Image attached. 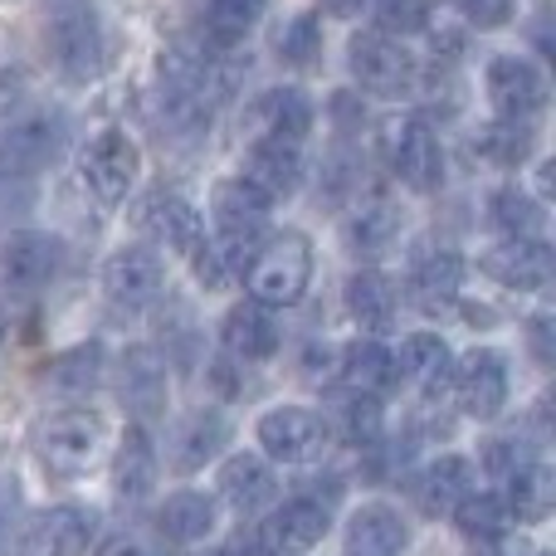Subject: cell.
<instances>
[{
  "mask_svg": "<svg viewBox=\"0 0 556 556\" xmlns=\"http://www.w3.org/2000/svg\"><path fill=\"white\" fill-rule=\"evenodd\" d=\"M152 483H156V450L142 425H132L113 454V489L123 503H142L152 493Z\"/></svg>",
  "mask_w": 556,
  "mask_h": 556,
  "instance_id": "4316f807",
  "label": "cell"
},
{
  "mask_svg": "<svg viewBox=\"0 0 556 556\" xmlns=\"http://www.w3.org/2000/svg\"><path fill=\"white\" fill-rule=\"evenodd\" d=\"M489 220L508 230V240H532V230H542V205L518 186H503L489 201Z\"/></svg>",
  "mask_w": 556,
  "mask_h": 556,
  "instance_id": "d590c367",
  "label": "cell"
},
{
  "mask_svg": "<svg viewBox=\"0 0 556 556\" xmlns=\"http://www.w3.org/2000/svg\"><path fill=\"white\" fill-rule=\"evenodd\" d=\"M162 283H166V269H162V260H156V250H147V244H123V250H113V260L103 264V293L113 298L117 307H127V313L156 303Z\"/></svg>",
  "mask_w": 556,
  "mask_h": 556,
  "instance_id": "7c38bea8",
  "label": "cell"
},
{
  "mask_svg": "<svg viewBox=\"0 0 556 556\" xmlns=\"http://www.w3.org/2000/svg\"><path fill=\"white\" fill-rule=\"evenodd\" d=\"M103 444H108V425L93 410H59L35 434V454L45 464V473H54V479H84L98 464Z\"/></svg>",
  "mask_w": 556,
  "mask_h": 556,
  "instance_id": "3957f363",
  "label": "cell"
},
{
  "mask_svg": "<svg viewBox=\"0 0 556 556\" xmlns=\"http://www.w3.org/2000/svg\"><path fill=\"white\" fill-rule=\"evenodd\" d=\"M260 444L278 464H313L327 450V420L307 405H274L260 415Z\"/></svg>",
  "mask_w": 556,
  "mask_h": 556,
  "instance_id": "ba28073f",
  "label": "cell"
},
{
  "mask_svg": "<svg viewBox=\"0 0 556 556\" xmlns=\"http://www.w3.org/2000/svg\"><path fill=\"white\" fill-rule=\"evenodd\" d=\"M454 391L459 405L473 420H498L503 405H508V356L493 352V346H473L459 366H454Z\"/></svg>",
  "mask_w": 556,
  "mask_h": 556,
  "instance_id": "30bf717a",
  "label": "cell"
},
{
  "mask_svg": "<svg viewBox=\"0 0 556 556\" xmlns=\"http://www.w3.org/2000/svg\"><path fill=\"white\" fill-rule=\"evenodd\" d=\"M342 425H346V434H352L356 444H371L376 434H381V405L371 401V395H346L342 401Z\"/></svg>",
  "mask_w": 556,
  "mask_h": 556,
  "instance_id": "60d3db41",
  "label": "cell"
},
{
  "mask_svg": "<svg viewBox=\"0 0 556 556\" xmlns=\"http://www.w3.org/2000/svg\"><path fill=\"white\" fill-rule=\"evenodd\" d=\"M454 522H459L464 538H473V542H493V538H503L508 508H503L498 493H464V498L454 503Z\"/></svg>",
  "mask_w": 556,
  "mask_h": 556,
  "instance_id": "e575fe53",
  "label": "cell"
},
{
  "mask_svg": "<svg viewBox=\"0 0 556 556\" xmlns=\"http://www.w3.org/2000/svg\"><path fill=\"white\" fill-rule=\"evenodd\" d=\"M552 317H538V323H532V346H538V356L542 362H552Z\"/></svg>",
  "mask_w": 556,
  "mask_h": 556,
  "instance_id": "bcb514c9",
  "label": "cell"
},
{
  "mask_svg": "<svg viewBox=\"0 0 556 556\" xmlns=\"http://www.w3.org/2000/svg\"><path fill=\"white\" fill-rule=\"evenodd\" d=\"M327 522H332V508L317 498H288L283 508H274L264 518V528L254 532V547L260 556H303L323 542Z\"/></svg>",
  "mask_w": 556,
  "mask_h": 556,
  "instance_id": "9c48e42d",
  "label": "cell"
},
{
  "mask_svg": "<svg viewBox=\"0 0 556 556\" xmlns=\"http://www.w3.org/2000/svg\"><path fill=\"white\" fill-rule=\"evenodd\" d=\"M137 172H142V152H137V142L123 127H103L98 137H88L84 156H78V176L103 205L127 201Z\"/></svg>",
  "mask_w": 556,
  "mask_h": 556,
  "instance_id": "8992f818",
  "label": "cell"
},
{
  "mask_svg": "<svg viewBox=\"0 0 556 556\" xmlns=\"http://www.w3.org/2000/svg\"><path fill=\"white\" fill-rule=\"evenodd\" d=\"M98 371H103V346H74V352L54 356L45 371V381L54 386V391H88V386L98 381Z\"/></svg>",
  "mask_w": 556,
  "mask_h": 556,
  "instance_id": "74e56055",
  "label": "cell"
},
{
  "mask_svg": "<svg viewBox=\"0 0 556 556\" xmlns=\"http://www.w3.org/2000/svg\"><path fill=\"white\" fill-rule=\"evenodd\" d=\"M342 235L356 254H376L401 235V211H395L391 201H381V195H371V201H362L352 215H346Z\"/></svg>",
  "mask_w": 556,
  "mask_h": 556,
  "instance_id": "1f68e13d",
  "label": "cell"
},
{
  "mask_svg": "<svg viewBox=\"0 0 556 556\" xmlns=\"http://www.w3.org/2000/svg\"><path fill=\"white\" fill-rule=\"evenodd\" d=\"M459 278H464L459 254L454 250H425L410 269V288L420 293L425 307H434V303H450L454 288H459Z\"/></svg>",
  "mask_w": 556,
  "mask_h": 556,
  "instance_id": "d6a6232c",
  "label": "cell"
},
{
  "mask_svg": "<svg viewBox=\"0 0 556 556\" xmlns=\"http://www.w3.org/2000/svg\"><path fill=\"white\" fill-rule=\"evenodd\" d=\"M137 220H142L147 235H156L166 250L186 254V260H191V254L205 244V220H201V211H195L191 201H181V195H172V191L147 195L142 211H137Z\"/></svg>",
  "mask_w": 556,
  "mask_h": 556,
  "instance_id": "e0dca14e",
  "label": "cell"
},
{
  "mask_svg": "<svg viewBox=\"0 0 556 556\" xmlns=\"http://www.w3.org/2000/svg\"><path fill=\"white\" fill-rule=\"evenodd\" d=\"M405 547H410L405 518L386 503H362L346 518V556H405Z\"/></svg>",
  "mask_w": 556,
  "mask_h": 556,
  "instance_id": "d6986e66",
  "label": "cell"
},
{
  "mask_svg": "<svg viewBox=\"0 0 556 556\" xmlns=\"http://www.w3.org/2000/svg\"><path fill=\"white\" fill-rule=\"evenodd\" d=\"M342 376H346V386H352L356 395H371V401H376V395H386L395 381H401V376H395V356L386 352L381 342H371V337L346 346Z\"/></svg>",
  "mask_w": 556,
  "mask_h": 556,
  "instance_id": "f546056e",
  "label": "cell"
},
{
  "mask_svg": "<svg viewBox=\"0 0 556 556\" xmlns=\"http://www.w3.org/2000/svg\"><path fill=\"white\" fill-rule=\"evenodd\" d=\"M346 313L362 323V332H386L395 323V288L386 274L362 269L346 278Z\"/></svg>",
  "mask_w": 556,
  "mask_h": 556,
  "instance_id": "f1b7e54d",
  "label": "cell"
},
{
  "mask_svg": "<svg viewBox=\"0 0 556 556\" xmlns=\"http://www.w3.org/2000/svg\"><path fill=\"white\" fill-rule=\"evenodd\" d=\"M244 181L264 195V201H288L303 186V147L293 142H254L250 162H244Z\"/></svg>",
  "mask_w": 556,
  "mask_h": 556,
  "instance_id": "ac0fdd59",
  "label": "cell"
},
{
  "mask_svg": "<svg viewBox=\"0 0 556 556\" xmlns=\"http://www.w3.org/2000/svg\"><path fill=\"white\" fill-rule=\"evenodd\" d=\"M479 269L503 288L538 293V288L552 283V250L542 240H503L479 254Z\"/></svg>",
  "mask_w": 556,
  "mask_h": 556,
  "instance_id": "2e32d148",
  "label": "cell"
},
{
  "mask_svg": "<svg viewBox=\"0 0 556 556\" xmlns=\"http://www.w3.org/2000/svg\"><path fill=\"white\" fill-rule=\"evenodd\" d=\"M103 556H142V547H137V542H113Z\"/></svg>",
  "mask_w": 556,
  "mask_h": 556,
  "instance_id": "c3c4849f",
  "label": "cell"
},
{
  "mask_svg": "<svg viewBox=\"0 0 556 556\" xmlns=\"http://www.w3.org/2000/svg\"><path fill=\"white\" fill-rule=\"evenodd\" d=\"M220 337H225V352H230L235 362H269V356L278 352V337H283V332H278L269 307L235 303L230 313H225Z\"/></svg>",
  "mask_w": 556,
  "mask_h": 556,
  "instance_id": "44dd1931",
  "label": "cell"
},
{
  "mask_svg": "<svg viewBox=\"0 0 556 556\" xmlns=\"http://www.w3.org/2000/svg\"><path fill=\"white\" fill-rule=\"evenodd\" d=\"M508 518L518 522H547L556 508V473L542 459H528L508 473V498H503Z\"/></svg>",
  "mask_w": 556,
  "mask_h": 556,
  "instance_id": "cb8c5ba5",
  "label": "cell"
},
{
  "mask_svg": "<svg viewBox=\"0 0 556 556\" xmlns=\"http://www.w3.org/2000/svg\"><path fill=\"white\" fill-rule=\"evenodd\" d=\"M483 454H489V469H498V473H513L518 469V464H528L522 459V444L518 440H493V444H483Z\"/></svg>",
  "mask_w": 556,
  "mask_h": 556,
  "instance_id": "7bdbcfd3",
  "label": "cell"
},
{
  "mask_svg": "<svg viewBox=\"0 0 556 556\" xmlns=\"http://www.w3.org/2000/svg\"><path fill=\"white\" fill-rule=\"evenodd\" d=\"M225 440H230V420H225L220 410H195V415H186L181 420V430H176V440H172V469H181V473H191V469H201V464H211L215 454L225 450Z\"/></svg>",
  "mask_w": 556,
  "mask_h": 556,
  "instance_id": "484cf974",
  "label": "cell"
},
{
  "mask_svg": "<svg viewBox=\"0 0 556 556\" xmlns=\"http://www.w3.org/2000/svg\"><path fill=\"white\" fill-rule=\"evenodd\" d=\"M20 513V483L10 473H0V538H10V522Z\"/></svg>",
  "mask_w": 556,
  "mask_h": 556,
  "instance_id": "f6af8a7d",
  "label": "cell"
},
{
  "mask_svg": "<svg viewBox=\"0 0 556 556\" xmlns=\"http://www.w3.org/2000/svg\"><path fill=\"white\" fill-rule=\"evenodd\" d=\"M59 142H64V123L49 113H25L15 123L0 127V172H39L54 162Z\"/></svg>",
  "mask_w": 556,
  "mask_h": 556,
  "instance_id": "5bb4252c",
  "label": "cell"
},
{
  "mask_svg": "<svg viewBox=\"0 0 556 556\" xmlns=\"http://www.w3.org/2000/svg\"><path fill=\"white\" fill-rule=\"evenodd\" d=\"M391 356H395V376L410 381V386H420L425 395H440L444 386H450V376H454L450 346H444V337H434V332L405 337L401 352H391Z\"/></svg>",
  "mask_w": 556,
  "mask_h": 556,
  "instance_id": "7402d4cb",
  "label": "cell"
},
{
  "mask_svg": "<svg viewBox=\"0 0 556 556\" xmlns=\"http://www.w3.org/2000/svg\"><path fill=\"white\" fill-rule=\"evenodd\" d=\"M415 493H420L425 513H454V503H459L464 493H473L469 459H459V454H440V459H434L430 469L420 473Z\"/></svg>",
  "mask_w": 556,
  "mask_h": 556,
  "instance_id": "4dcf8cb0",
  "label": "cell"
},
{
  "mask_svg": "<svg viewBox=\"0 0 556 556\" xmlns=\"http://www.w3.org/2000/svg\"><path fill=\"white\" fill-rule=\"evenodd\" d=\"M264 5H269V0H211V5H205V35H211L215 45H235V39H244L254 29Z\"/></svg>",
  "mask_w": 556,
  "mask_h": 556,
  "instance_id": "8d00e7d4",
  "label": "cell"
},
{
  "mask_svg": "<svg viewBox=\"0 0 556 556\" xmlns=\"http://www.w3.org/2000/svg\"><path fill=\"white\" fill-rule=\"evenodd\" d=\"M211 556H235V552H230V547H220V552H211Z\"/></svg>",
  "mask_w": 556,
  "mask_h": 556,
  "instance_id": "f907efd6",
  "label": "cell"
},
{
  "mask_svg": "<svg viewBox=\"0 0 556 556\" xmlns=\"http://www.w3.org/2000/svg\"><path fill=\"white\" fill-rule=\"evenodd\" d=\"M5 323H10V317H5V303H0V337H5Z\"/></svg>",
  "mask_w": 556,
  "mask_h": 556,
  "instance_id": "681fc988",
  "label": "cell"
},
{
  "mask_svg": "<svg viewBox=\"0 0 556 556\" xmlns=\"http://www.w3.org/2000/svg\"><path fill=\"white\" fill-rule=\"evenodd\" d=\"M211 211H215V225H220V250L215 254H220V264L230 274H244L264 244V225H269L274 205L264 201L244 176H230V181L215 186Z\"/></svg>",
  "mask_w": 556,
  "mask_h": 556,
  "instance_id": "7a4b0ae2",
  "label": "cell"
},
{
  "mask_svg": "<svg viewBox=\"0 0 556 556\" xmlns=\"http://www.w3.org/2000/svg\"><path fill=\"white\" fill-rule=\"evenodd\" d=\"M88 552V518L78 508H45L29 518L20 556H84Z\"/></svg>",
  "mask_w": 556,
  "mask_h": 556,
  "instance_id": "ffe728a7",
  "label": "cell"
},
{
  "mask_svg": "<svg viewBox=\"0 0 556 556\" xmlns=\"http://www.w3.org/2000/svg\"><path fill=\"white\" fill-rule=\"evenodd\" d=\"M376 20H381V35H425V29L434 25L430 20V0H381V10H376Z\"/></svg>",
  "mask_w": 556,
  "mask_h": 556,
  "instance_id": "ab89813d",
  "label": "cell"
},
{
  "mask_svg": "<svg viewBox=\"0 0 556 556\" xmlns=\"http://www.w3.org/2000/svg\"><path fill=\"white\" fill-rule=\"evenodd\" d=\"M278 54H283V64H298L307 68L317 54H323V25H317V15H293L283 29H278Z\"/></svg>",
  "mask_w": 556,
  "mask_h": 556,
  "instance_id": "f35d334b",
  "label": "cell"
},
{
  "mask_svg": "<svg viewBox=\"0 0 556 556\" xmlns=\"http://www.w3.org/2000/svg\"><path fill=\"white\" fill-rule=\"evenodd\" d=\"M346 64H352V78L366 88V93H405L415 84V59L405 54L401 39L381 35V29H362L346 45Z\"/></svg>",
  "mask_w": 556,
  "mask_h": 556,
  "instance_id": "52a82bcc",
  "label": "cell"
},
{
  "mask_svg": "<svg viewBox=\"0 0 556 556\" xmlns=\"http://www.w3.org/2000/svg\"><path fill=\"white\" fill-rule=\"evenodd\" d=\"M323 10H332V15H356L362 10V0H317Z\"/></svg>",
  "mask_w": 556,
  "mask_h": 556,
  "instance_id": "7dc6e473",
  "label": "cell"
},
{
  "mask_svg": "<svg viewBox=\"0 0 556 556\" xmlns=\"http://www.w3.org/2000/svg\"><path fill=\"white\" fill-rule=\"evenodd\" d=\"M59 260H64V244L54 235L15 230L0 244V283L10 293H35V288H45L59 274Z\"/></svg>",
  "mask_w": 556,
  "mask_h": 556,
  "instance_id": "4fadbf2b",
  "label": "cell"
},
{
  "mask_svg": "<svg viewBox=\"0 0 556 556\" xmlns=\"http://www.w3.org/2000/svg\"><path fill=\"white\" fill-rule=\"evenodd\" d=\"M274 493H278V479H274V469L260 459V454H235V459H225V469H220V498L230 503L235 513L269 508Z\"/></svg>",
  "mask_w": 556,
  "mask_h": 556,
  "instance_id": "603a6c76",
  "label": "cell"
},
{
  "mask_svg": "<svg viewBox=\"0 0 556 556\" xmlns=\"http://www.w3.org/2000/svg\"><path fill=\"white\" fill-rule=\"evenodd\" d=\"M215 522H220V503L201 489L172 493V498L162 503V513H156V528L172 542H205L215 532Z\"/></svg>",
  "mask_w": 556,
  "mask_h": 556,
  "instance_id": "d4e9b609",
  "label": "cell"
},
{
  "mask_svg": "<svg viewBox=\"0 0 556 556\" xmlns=\"http://www.w3.org/2000/svg\"><path fill=\"white\" fill-rule=\"evenodd\" d=\"M313 283V244L298 230H283L274 240L260 244V254L244 269V288H250V303L260 307H293L298 298Z\"/></svg>",
  "mask_w": 556,
  "mask_h": 556,
  "instance_id": "6da1fadb",
  "label": "cell"
},
{
  "mask_svg": "<svg viewBox=\"0 0 556 556\" xmlns=\"http://www.w3.org/2000/svg\"><path fill=\"white\" fill-rule=\"evenodd\" d=\"M459 10L479 29H503L513 20V0H459Z\"/></svg>",
  "mask_w": 556,
  "mask_h": 556,
  "instance_id": "b9f144b4",
  "label": "cell"
},
{
  "mask_svg": "<svg viewBox=\"0 0 556 556\" xmlns=\"http://www.w3.org/2000/svg\"><path fill=\"white\" fill-rule=\"evenodd\" d=\"M479 556H547V552L532 538H493V542H483Z\"/></svg>",
  "mask_w": 556,
  "mask_h": 556,
  "instance_id": "ee69618b",
  "label": "cell"
},
{
  "mask_svg": "<svg viewBox=\"0 0 556 556\" xmlns=\"http://www.w3.org/2000/svg\"><path fill=\"white\" fill-rule=\"evenodd\" d=\"M489 98L503 117L532 123V117L547 108V74L522 54H498L489 64Z\"/></svg>",
  "mask_w": 556,
  "mask_h": 556,
  "instance_id": "8fae6325",
  "label": "cell"
},
{
  "mask_svg": "<svg viewBox=\"0 0 556 556\" xmlns=\"http://www.w3.org/2000/svg\"><path fill=\"white\" fill-rule=\"evenodd\" d=\"M250 132L254 142H293L303 147V137L313 132V103L303 88H269L250 103Z\"/></svg>",
  "mask_w": 556,
  "mask_h": 556,
  "instance_id": "9a60e30c",
  "label": "cell"
},
{
  "mask_svg": "<svg viewBox=\"0 0 556 556\" xmlns=\"http://www.w3.org/2000/svg\"><path fill=\"white\" fill-rule=\"evenodd\" d=\"M123 401L137 415H156L166 405V362L152 346H137L123 356Z\"/></svg>",
  "mask_w": 556,
  "mask_h": 556,
  "instance_id": "83f0119b",
  "label": "cell"
},
{
  "mask_svg": "<svg viewBox=\"0 0 556 556\" xmlns=\"http://www.w3.org/2000/svg\"><path fill=\"white\" fill-rule=\"evenodd\" d=\"M381 156L395 172V181H405L420 195L444 181V147L430 132V123H420V117H391V123H381Z\"/></svg>",
  "mask_w": 556,
  "mask_h": 556,
  "instance_id": "277c9868",
  "label": "cell"
},
{
  "mask_svg": "<svg viewBox=\"0 0 556 556\" xmlns=\"http://www.w3.org/2000/svg\"><path fill=\"white\" fill-rule=\"evenodd\" d=\"M49 59L59 64V74L68 84H93L103 74V25L88 5H59L54 20H49Z\"/></svg>",
  "mask_w": 556,
  "mask_h": 556,
  "instance_id": "5b68a950",
  "label": "cell"
},
{
  "mask_svg": "<svg viewBox=\"0 0 556 556\" xmlns=\"http://www.w3.org/2000/svg\"><path fill=\"white\" fill-rule=\"evenodd\" d=\"M473 152L493 166H522L532 156V123H513V117L489 123L479 137H473Z\"/></svg>",
  "mask_w": 556,
  "mask_h": 556,
  "instance_id": "836d02e7",
  "label": "cell"
}]
</instances>
